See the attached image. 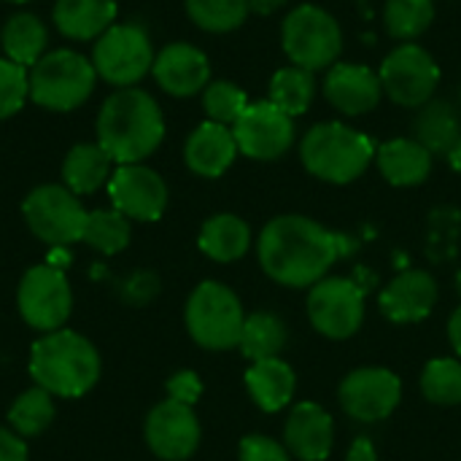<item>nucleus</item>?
Wrapping results in <instances>:
<instances>
[{
  "instance_id": "9d476101",
  "label": "nucleus",
  "mask_w": 461,
  "mask_h": 461,
  "mask_svg": "<svg viewBox=\"0 0 461 461\" xmlns=\"http://www.w3.org/2000/svg\"><path fill=\"white\" fill-rule=\"evenodd\" d=\"M22 213L32 230L35 238H41L49 246H70L81 240L84 224H86V211L78 203V194H73L68 186L59 184H46L32 189L24 197Z\"/></svg>"
},
{
  "instance_id": "393cba45",
  "label": "nucleus",
  "mask_w": 461,
  "mask_h": 461,
  "mask_svg": "<svg viewBox=\"0 0 461 461\" xmlns=\"http://www.w3.org/2000/svg\"><path fill=\"white\" fill-rule=\"evenodd\" d=\"M111 162L113 159L100 149V143H78L62 162V181L73 194H92L111 181Z\"/></svg>"
},
{
  "instance_id": "cd10ccee",
  "label": "nucleus",
  "mask_w": 461,
  "mask_h": 461,
  "mask_svg": "<svg viewBox=\"0 0 461 461\" xmlns=\"http://www.w3.org/2000/svg\"><path fill=\"white\" fill-rule=\"evenodd\" d=\"M3 51L11 62L32 68L46 49V27L32 14H14L3 27Z\"/></svg>"
},
{
  "instance_id": "423d86ee",
  "label": "nucleus",
  "mask_w": 461,
  "mask_h": 461,
  "mask_svg": "<svg viewBox=\"0 0 461 461\" xmlns=\"http://www.w3.org/2000/svg\"><path fill=\"white\" fill-rule=\"evenodd\" d=\"M281 46L297 68L313 73L338 62L343 51V30L327 8L305 3L284 19Z\"/></svg>"
},
{
  "instance_id": "f8f14e48",
  "label": "nucleus",
  "mask_w": 461,
  "mask_h": 461,
  "mask_svg": "<svg viewBox=\"0 0 461 461\" xmlns=\"http://www.w3.org/2000/svg\"><path fill=\"white\" fill-rule=\"evenodd\" d=\"M308 316L316 332L346 340L359 332L365 319V294L348 278H321L308 297Z\"/></svg>"
},
{
  "instance_id": "1a4fd4ad",
  "label": "nucleus",
  "mask_w": 461,
  "mask_h": 461,
  "mask_svg": "<svg viewBox=\"0 0 461 461\" xmlns=\"http://www.w3.org/2000/svg\"><path fill=\"white\" fill-rule=\"evenodd\" d=\"M378 78L392 103L402 108H421L432 100L440 84V68L424 46L408 41L386 54Z\"/></svg>"
},
{
  "instance_id": "c756f323",
  "label": "nucleus",
  "mask_w": 461,
  "mask_h": 461,
  "mask_svg": "<svg viewBox=\"0 0 461 461\" xmlns=\"http://www.w3.org/2000/svg\"><path fill=\"white\" fill-rule=\"evenodd\" d=\"M313 95H316L313 73L305 68H297V65L281 68L270 81V103L278 105L292 119L308 111Z\"/></svg>"
},
{
  "instance_id": "4468645a",
  "label": "nucleus",
  "mask_w": 461,
  "mask_h": 461,
  "mask_svg": "<svg viewBox=\"0 0 461 461\" xmlns=\"http://www.w3.org/2000/svg\"><path fill=\"white\" fill-rule=\"evenodd\" d=\"M402 397V384L392 370L384 367H362L346 375L340 384L338 400L343 411L365 424L381 421L392 416V411L400 405Z\"/></svg>"
},
{
  "instance_id": "e433bc0d",
  "label": "nucleus",
  "mask_w": 461,
  "mask_h": 461,
  "mask_svg": "<svg viewBox=\"0 0 461 461\" xmlns=\"http://www.w3.org/2000/svg\"><path fill=\"white\" fill-rule=\"evenodd\" d=\"M30 97V70L0 57V119L14 116Z\"/></svg>"
},
{
  "instance_id": "2eb2a0df",
  "label": "nucleus",
  "mask_w": 461,
  "mask_h": 461,
  "mask_svg": "<svg viewBox=\"0 0 461 461\" xmlns=\"http://www.w3.org/2000/svg\"><path fill=\"white\" fill-rule=\"evenodd\" d=\"M108 197L119 213L135 221H157L167 205V186L159 173L138 165H119L108 181Z\"/></svg>"
},
{
  "instance_id": "49530a36",
  "label": "nucleus",
  "mask_w": 461,
  "mask_h": 461,
  "mask_svg": "<svg viewBox=\"0 0 461 461\" xmlns=\"http://www.w3.org/2000/svg\"><path fill=\"white\" fill-rule=\"evenodd\" d=\"M8 3H27V0H8Z\"/></svg>"
},
{
  "instance_id": "4c0bfd02",
  "label": "nucleus",
  "mask_w": 461,
  "mask_h": 461,
  "mask_svg": "<svg viewBox=\"0 0 461 461\" xmlns=\"http://www.w3.org/2000/svg\"><path fill=\"white\" fill-rule=\"evenodd\" d=\"M240 461H289V451L270 438L251 435L240 443Z\"/></svg>"
},
{
  "instance_id": "aec40b11",
  "label": "nucleus",
  "mask_w": 461,
  "mask_h": 461,
  "mask_svg": "<svg viewBox=\"0 0 461 461\" xmlns=\"http://www.w3.org/2000/svg\"><path fill=\"white\" fill-rule=\"evenodd\" d=\"M332 416L316 402H300L292 408L284 438L286 451L300 461H324L332 451Z\"/></svg>"
},
{
  "instance_id": "5701e85b",
  "label": "nucleus",
  "mask_w": 461,
  "mask_h": 461,
  "mask_svg": "<svg viewBox=\"0 0 461 461\" xmlns=\"http://www.w3.org/2000/svg\"><path fill=\"white\" fill-rule=\"evenodd\" d=\"M116 19V0H57L54 24L65 38H100Z\"/></svg>"
},
{
  "instance_id": "0eeeda50",
  "label": "nucleus",
  "mask_w": 461,
  "mask_h": 461,
  "mask_svg": "<svg viewBox=\"0 0 461 461\" xmlns=\"http://www.w3.org/2000/svg\"><path fill=\"white\" fill-rule=\"evenodd\" d=\"M246 313L232 289L216 281L200 284L186 303V330L203 348L224 351L240 343Z\"/></svg>"
},
{
  "instance_id": "c03bdc74",
  "label": "nucleus",
  "mask_w": 461,
  "mask_h": 461,
  "mask_svg": "<svg viewBox=\"0 0 461 461\" xmlns=\"http://www.w3.org/2000/svg\"><path fill=\"white\" fill-rule=\"evenodd\" d=\"M446 157H448L451 167H454V170H459V173H461V138H459V143H456V146H454V149H451V151H448Z\"/></svg>"
},
{
  "instance_id": "72a5a7b5",
  "label": "nucleus",
  "mask_w": 461,
  "mask_h": 461,
  "mask_svg": "<svg viewBox=\"0 0 461 461\" xmlns=\"http://www.w3.org/2000/svg\"><path fill=\"white\" fill-rule=\"evenodd\" d=\"M189 19L208 32L238 30L249 16L246 0H186Z\"/></svg>"
},
{
  "instance_id": "9b49d317",
  "label": "nucleus",
  "mask_w": 461,
  "mask_h": 461,
  "mask_svg": "<svg viewBox=\"0 0 461 461\" xmlns=\"http://www.w3.org/2000/svg\"><path fill=\"white\" fill-rule=\"evenodd\" d=\"M19 313L38 332H57L70 316L73 292L65 273L54 265H35L19 284Z\"/></svg>"
},
{
  "instance_id": "58836bf2",
  "label": "nucleus",
  "mask_w": 461,
  "mask_h": 461,
  "mask_svg": "<svg viewBox=\"0 0 461 461\" xmlns=\"http://www.w3.org/2000/svg\"><path fill=\"white\" fill-rule=\"evenodd\" d=\"M167 392H170V400H178L184 405H194L200 392H203V384L194 373H178L167 381Z\"/></svg>"
},
{
  "instance_id": "f03ea898",
  "label": "nucleus",
  "mask_w": 461,
  "mask_h": 461,
  "mask_svg": "<svg viewBox=\"0 0 461 461\" xmlns=\"http://www.w3.org/2000/svg\"><path fill=\"white\" fill-rule=\"evenodd\" d=\"M165 138L157 100L135 86L111 95L97 113V143L116 165H138Z\"/></svg>"
},
{
  "instance_id": "dca6fc26",
  "label": "nucleus",
  "mask_w": 461,
  "mask_h": 461,
  "mask_svg": "<svg viewBox=\"0 0 461 461\" xmlns=\"http://www.w3.org/2000/svg\"><path fill=\"white\" fill-rule=\"evenodd\" d=\"M146 443L159 459H189L200 446V424L192 405L178 400L159 402L146 419Z\"/></svg>"
},
{
  "instance_id": "473e14b6",
  "label": "nucleus",
  "mask_w": 461,
  "mask_h": 461,
  "mask_svg": "<svg viewBox=\"0 0 461 461\" xmlns=\"http://www.w3.org/2000/svg\"><path fill=\"white\" fill-rule=\"evenodd\" d=\"M54 419V402L51 394L41 386L24 392L8 411V424L19 438H32L41 435Z\"/></svg>"
},
{
  "instance_id": "4be33fe9",
  "label": "nucleus",
  "mask_w": 461,
  "mask_h": 461,
  "mask_svg": "<svg viewBox=\"0 0 461 461\" xmlns=\"http://www.w3.org/2000/svg\"><path fill=\"white\" fill-rule=\"evenodd\" d=\"M375 162L392 186H419L432 173V151L416 138H392L378 146Z\"/></svg>"
},
{
  "instance_id": "f257e3e1",
  "label": "nucleus",
  "mask_w": 461,
  "mask_h": 461,
  "mask_svg": "<svg viewBox=\"0 0 461 461\" xmlns=\"http://www.w3.org/2000/svg\"><path fill=\"white\" fill-rule=\"evenodd\" d=\"M257 249L262 270L273 281L284 286H313L351 251V243L308 216L286 213L262 230Z\"/></svg>"
},
{
  "instance_id": "a19ab883",
  "label": "nucleus",
  "mask_w": 461,
  "mask_h": 461,
  "mask_svg": "<svg viewBox=\"0 0 461 461\" xmlns=\"http://www.w3.org/2000/svg\"><path fill=\"white\" fill-rule=\"evenodd\" d=\"M375 446L367 440V438H359L354 440V446L348 448V459L346 461H375Z\"/></svg>"
},
{
  "instance_id": "bb28decb",
  "label": "nucleus",
  "mask_w": 461,
  "mask_h": 461,
  "mask_svg": "<svg viewBox=\"0 0 461 461\" xmlns=\"http://www.w3.org/2000/svg\"><path fill=\"white\" fill-rule=\"evenodd\" d=\"M251 246V230L240 216L219 213L208 219L200 230V249L216 262H235Z\"/></svg>"
},
{
  "instance_id": "37998d69",
  "label": "nucleus",
  "mask_w": 461,
  "mask_h": 461,
  "mask_svg": "<svg viewBox=\"0 0 461 461\" xmlns=\"http://www.w3.org/2000/svg\"><path fill=\"white\" fill-rule=\"evenodd\" d=\"M448 338H451L454 351L461 357V308L451 316V321H448Z\"/></svg>"
},
{
  "instance_id": "ea45409f",
  "label": "nucleus",
  "mask_w": 461,
  "mask_h": 461,
  "mask_svg": "<svg viewBox=\"0 0 461 461\" xmlns=\"http://www.w3.org/2000/svg\"><path fill=\"white\" fill-rule=\"evenodd\" d=\"M0 461H27V446L16 432L0 427Z\"/></svg>"
},
{
  "instance_id": "a878e982",
  "label": "nucleus",
  "mask_w": 461,
  "mask_h": 461,
  "mask_svg": "<svg viewBox=\"0 0 461 461\" xmlns=\"http://www.w3.org/2000/svg\"><path fill=\"white\" fill-rule=\"evenodd\" d=\"M413 138L432 154H448L461 138L456 108L448 100H429L421 105L413 122Z\"/></svg>"
},
{
  "instance_id": "f704fd0d",
  "label": "nucleus",
  "mask_w": 461,
  "mask_h": 461,
  "mask_svg": "<svg viewBox=\"0 0 461 461\" xmlns=\"http://www.w3.org/2000/svg\"><path fill=\"white\" fill-rule=\"evenodd\" d=\"M421 392L435 405H459L461 402V362L456 359H432L421 375Z\"/></svg>"
},
{
  "instance_id": "7ed1b4c3",
  "label": "nucleus",
  "mask_w": 461,
  "mask_h": 461,
  "mask_svg": "<svg viewBox=\"0 0 461 461\" xmlns=\"http://www.w3.org/2000/svg\"><path fill=\"white\" fill-rule=\"evenodd\" d=\"M30 375L51 397H81L100 378V357L78 332H46L32 346Z\"/></svg>"
},
{
  "instance_id": "ddd939ff",
  "label": "nucleus",
  "mask_w": 461,
  "mask_h": 461,
  "mask_svg": "<svg viewBox=\"0 0 461 461\" xmlns=\"http://www.w3.org/2000/svg\"><path fill=\"white\" fill-rule=\"evenodd\" d=\"M238 151L251 159H278L294 143V122L270 100L249 103L243 116L232 124Z\"/></svg>"
},
{
  "instance_id": "b1692460",
  "label": "nucleus",
  "mask_w": 461,
  "mask_h": 461,
  "mask_svg": "<svg viewBox=\"0 0 461 461\" xmlns=\"http://www.w3.org/2000/svg\"><path fill=\"white\" fill-rule=\"evenodd\" d=\"M246 386L251 400L265 411V413H278L281 408L289 405L294 394V370L284 359H262L254 362L251 370L246 373Z\"/></svg>"
},
{
  "instance_id": "6ab92c4d",
  "label": "nucleus",
  "mask_w": 461,
  "mask_h": 461,
  "mask_svg": "<svg viewBox=\"0 0 461 461\" xmlns=\"http://www.w3.org/2000/svg\"><path fill=\"white\" fill-rule=\"evenodd\" d=\"M438 303V284L424 270L400 273L381 294V311L397 324H413L432 313Z\"/></svg>"
},
{
  "instance_id": "a211bd4d",
  "label": "nucleus",
  "mask_w": 461,
  "mask_h": 461,
  "mask_svg": "<svg viewBox=\"0 0 461 461\" xmlns=\"http://www.w3.org/2000/svg\"><path fill=\"white\" fill-rule=\"evenodd\" d=\"M157 84L173 97H192L211 84L208 57L192 43H170L154 57Z\"/></svg>"
},
{
  "instance_id": "c9c22d12",
  "label": "nucleus",
  "mask_w": 461,
  "mask_h": 461,
  "mask_svg": "<svg viewBox=\"0 0 461 461\" xmlns=\"http://www.w3.org/2000/svg\"><path fill=\"white\" fill-rule=\"evenodd\" d=\"M203 108L208 113V122L232 127L249 108V97L232 81H211L203 89Z\"/></svg>"
},
{
  "instance_id": "c85d7f7f",
  "label": "nucleus",
  "mask_w": 461,
  "mask_h": 461,
  "mask_svg": "<svg viewBox=\"0 0 461 461\" xmlns=\"http://www.w3.org/2000/svg\"><path fill=\"white\" fill-rule=\"evenodd\" d=\"M238 346H240L243 357H249L251 362L276 359L281 354V348L286 346V327L273 313H265V311L251 313V316H246Z\"/></svg>"
},
{
  "instance_id": "f3484780",
  "label": "nucleus",
  "mask_w": 461,
  "mask_h": 461,
  "mask_svg": "<svg viewBox=\"0 0 461 461\" xmlns=\"http://www.w3.org/2000/svg\"><path fill=\"white\" fill-rule=\"evenodd\" d=\"M327 100L346 116H362L378 108L384 86L375 70L357 62H335L324 78Z\"/></svg>"
},
{
  "instance_id": "de8ad7c7",
  "label": "nucleus",
  "mask_w": 461,
  "mask_h": 461,
  "mask_svg": "<svg viewBox=\"0 0 461 461\" xmlns=\"http://www.w3.org/2000/svg\"><path fill=\"white\" fill-rule=\"evenodd\" d=\"M459 97H461V89H459Z\"/></svg>"
},
{
  "instance_id": "a18cd8bd",
  "label": "nucleus",
  "mask_w": 461,
  "mask_h": 461,
  "mask_svg": "<svg viewBox=\"0 0 461 461\" xmlns=\"http://www.w3.org/2000/svg\"><path fill=\"white\" fill-rule=\"evenodd\" d=\"M456 284H459V292H461V273H459V276H456Z\"/></svg>"
},
{
  "instance_id": "6e6552de",
  "label": "nucleus",
  "mask_w": 461,
  "mask_h": 461,
  "mask_svg": "<svg viewBox=\"0 0 461 461\" xmlns=\"http://www.w3.org/2000/svg\"><path fill=\"white\" fill-rule=\"evenodd\" d=\"M92 65L100 78H105L119 89L138 84L154 68V49L149 32L135 22L111 24L95 41Z\"/></svg>"
},
{
  "instance_id": "2f4dec72",
  "label": "nucleus",
  "mask_w": 461,
  "mask_h": 461,
  "mask_svg": "<svg viewBox=\"0 0 461 461\" xmlns=\"http://www.w3.org/2000/svg\"><path fill=\"white\" fill-rule=\"evenodd\" d=\"M84 243H89L100 254H119L130 243V219L113 211H92L84 224Z\"/></svg>"
},
{
  "instance_id": "79ce46f5",
  "label": "nucleus",
  "mask_w": 461,
  "mask_h": 461,
  "mask_svg": "<svg viewBox=\"0 0 461 461\" xmlns=\"http://www.w3.org/2000/svg\"><path fill=\"white\" fill-rule=\"evenodd\" d=\"M246 3H249V11L267 16V14H276L278 8H284L289 0H246Z\"/></svg>"
},
{
  "instance_id": "412c9836",
  "label": "nucleus",
  "mask_w": 461,
  "mask_h": 461,
  "mask_svg": "<svg viewBox=\"0 0 461 461\" xmlns=\"http://www.w3.org/2000/svg\"><path fill=\"white\" fill-rule=\"evenodd\" d=\"M238 157V143L232 135V127L216 124V122H203L186 140L184 159L192 173L203 178H219L221 173L230 170V165Z\"/></svg>"
},
{
  "instance_id": "39448f33",
  "label": "nucleus",
  "mask_w": 461,
  "mask_h": 461,
  "mask_svg": "<svg viewBox=\"0 0 461 461\" xmlns=\"http://www.w3.org/2000/svg\"><path fill=\"white\" fill-rule=\"evenodd\" d=\"M95 65L70 49L51 51L30 68V97L49 111H73L95 89Z\"/></svg>"
},
{
  "instance_id": "20e7f679",
  "label": "nucleus",
  "mask_w": 461,
  "mask_h": 461,
  "mask_svg": "<svg viewBox=\"0 0 461 461\" xmlns=\"http://www.w3.org/2000/svg\"><path fill=\"white\" fill-rule=\"evenodd\" d=\"M300 159L305 170L321 181L351 184L375 159V146L365 132L343 122H321L303 138Z\"/></svg>"
},
{
  "instance_id": "7c9ffc66",
  "label": "nucleus",
  "mask_w": 461,
  "mask_h": 461,
  "mask_svg": "<svg viewBox=\"0 0 461 461\" xmlns=\"http://www.w3.org/2000/svg\"><path fill=\"white\" fill-rule=\"evenodd\" d=\"M435 19V0H386L384 24L397 41H413L429 30Z\"/></svg>"
}]
</instances>
